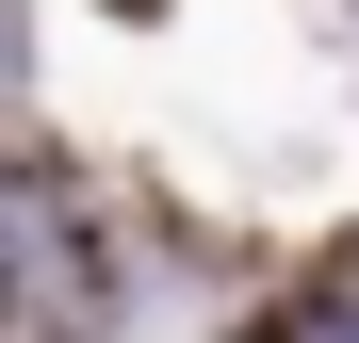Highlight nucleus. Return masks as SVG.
<instances>
[{"label":"nucleus","instance_id":"obj_1","mask_svg":"<svg viewBox=\"0 0 359 343\" xmlns=\"http://www.w3.org/2000/svg\"><path fill=\"white\" fill-rule=\"evenodd\" d=\"M262 343H359V295H294V311H278Z\"/></svg>","mask_w":359,"mask_h":343}]
</instances>
